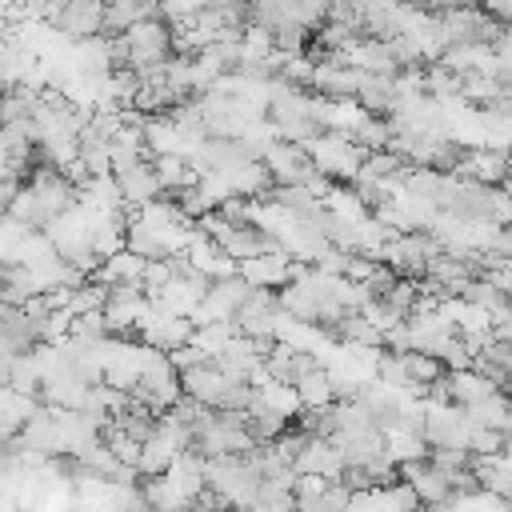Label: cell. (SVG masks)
Instances as JSON below:
<instances>
[{"label":"cell","mask_w":512,"mask_h":512,"mask_svg":"<svg viewBox=\"0 0 512 512\" xmlns=\"http://www.w3.org/2000/svg\"><path fill=\"white\" fill-rule=\"evenodd\" d=\"M140 404H148L152 412H164V408H172L176 400H180V372L172 368V360H168V352H160V348H148V360H144V368H140V380L128 388Z\"/></svg>","instance_id":"obj_1"},{"label":"cell","mask_w":512,"mask_h":512,"mask_svg":"<svg viewBox=\"0 0 512 512\" xmlns=\"http://www.w3.org/2000/svg\"><path fill=\"white\" fill-rule=\"evenodd\" d=\"M124 40H128V64L132 68L164 64L172 56V24L164 16H144V20L128 24Z\"/></svg>","instance_id":"obj_2"},{"label":"cell","mask_w":512,"mask_h":512,"mask_svg":"<svg viewBox=\"0 0 512 512\" xmlns=\"http://www.w3.org/2000/svg\"><path fill=\"white\" fill-rule=\"evenodd\" d=\"M144 308H148V296H144L140 280H112L108 296L100 304L112 336H136V320L144 316Z\"/></svg>","instance_id":"obj_3"},{"label":"cell","mask_w":512,"mask_h":512,"mask_svg":"<svg viewBox=\"0 0 512 512\" xmlns=\"http://www.w3.org/2000/svg\"><path fill=\"white\" fill-rule=\"evenodd\" d=\"M260 160H264V168L272 172L276 184H304V180L316 172L308 148L296 144V140H284V136H272V140L264 144Z\"/></svg>","instance_id":"obj_4"},{"label":"cell","mask_w":512,"mask_h":512,"mask_svg":"<svg viewBox=\"0 0 512 512\" xmlns=\"http://www.w3.org/2000/svg\"><path fill=\"white\" fill-rule=\"evenodd\" d=\"M396 472H400V480L416 492L420 504H428V508H448V500H452V484H448V476H444L428 456L400 460Z\"/></svg>","instance_id":"obj_5"},{"label":"cell","mask_w":512,"mask_h":512,"mask_svg":"<svg viewBox=\"0 0 512 512\" xmlns=\"http://www.w3.org/2000/svg\"><path fill=\"white\" fill-rule=\"evenodd\" d=\"M356 84H360V68L348 64L340 52L332 56H320L316 68H312V92L324 96V100H356Z\"/></svg>","instance_id":"obj_6"},{"label":"cell","mask_w":512,"mask_h":512,"mask_svg":"<svg viewBox=\"0 0 512 512\" xmlns=\"http://www.w3.org/2000/svg\"><path fill=\"white\" fill-rule=\"evenodd\" d=\"M460 180H480V184H500L508 176V148H496V144H472L460 152L456 168H452Z\"/></svg>","instance_id":"obj_7"},{"label":"cell","mask_w":512,"mask_h":512,"mask_svg":"<svg viewBox=\"0 0 512 512\" xmlns=\"http://www.w3.org/2000/svg\"><path fill=\"white\" fill-rule=\"evenodd\" d=\"M64 40H84L104 32V0H64L60 12L48 20Z\"/></svg>","instance_id":"obj_8"},{"label":"cell","mask_w":512,"mask_h":512,"mask_svg":"<svg viewBox=\"0 0 512 512\" xmlns=\"http://www.w3.org/2000/svg\"><path fill=\"white\" fill-rule=\"evenodd\" d=\"M236 272L252 284V288H280L292 280V256L284 248L276 252H260V256H248V260H236Z\"/></svg>","instance_id":"obj_9"},{"label":"cell","mask_w":512,"mask_h":512,"mask_svg":"<svg viewBox=\"0 0 512 512\" xmlns=\"http://www.w3.org/2000/svg\"><path fill=\"white\" fill-rule=\"evenodd\" d=\"M116 184H120L124 208H140V204H148V200H156V196L164 192V184H160V176H156V168H152V156L128 164V168L116 176Z\"/></svg>","instance_id":"obj_10"},{"label":"cell","mask_w":512,"mask_h":512,"mask_svg":"<svg viewBox=\"0 0 512 512\" xmlns=\"http://www.w3.org/2000/svg\"><path fill=\"white\" fill-rule=\"evenodd\" d=\"M224 384H228V376H224V368H220L216 360H204V364H192V368L180 372L184 396H192V400H200V404H208V408L220 404Z\"/></svg>","instance_id":"obj_11"},{"label":"cell","mask_w":512,"mask_h":512,"mask_svg":"<svg viewBox=\"0 0 512 512\" xmlns=\"http://www.w3.org/2000/svg\"><path fill=\"white\" fill-rule=\"evenodd\" d=\"M292 468H296V472L340 476V468H344V456H340V448H336V440H332V436H308V444L296 452Z\"/></svg>","instance_id":"obj_12"},{"label":"cell","mask_w":512,"mask_h":512,"mask_svg":"<svg viewBox=\"0 0 512 512\" xmlns=\"http://www.w3.org/2000/svg\"><path fill=\"white\" fill-rule=\"evenodd\" d=\"M396 76V72H392ZM388 72H360V84H356V104L368 112V116H388L392 112V100H396V80Z\"/></svg>","instance_id":"obj_13"},{"label":"cell","mask_w":512,"mask_h":512,"mask_svg":"<svg viewBox=\"0 0 512 512\" xmlns=\"http://www.w3.org/2000/svg\"><path fill=\"white\" fill-rule=\"evenodd\" d=\"M464 412L472 416V424H484V428H496V432H512V396L504 388H492L488 396H480Z\"/></svg>","instance_id":"obj_14"},{"label":"cell","mask_w":512,"mask_h":512,"mask_svg":"<svg viewBox=\"0 0 512 512\" xmlns=\"http://www.w3.org/2000/svg\"><path fill=\"white\" fill-rule=\"evenodd\" d=\"M444 384H448V400H452V404H464V408L476 404L480 396H488V392L496 388V384H492L488 376H480L472 364H468V368H448V372H444Z\"/></svg>","instance_id":"obj_15"},{"label":"cell","mask_w":512,"mask_h":512,"mask_svg":"<svg viewBox=\"0 0 512 512\" xmlns=\"http://www.w3.org/2000/svg\"><path fill=\"white\" fill-rule=\"evenodd\" d=\"M152 168H156L164 192H172V188H188V184L200 180L196 164H192L184 152H156V156H152Z\"/></svg>","instance_id":"obj_16"},{"label":"cell","mask_w":512,"mask_h":512,"mask_svg":"<svg viewBox=\"0 0 512 512\" xmlns=\"http://www.w3.org/2000/svg\"><path fill=\"white\" fill-rule=\"evenodd\" d=\"M244 424H248V432H252L260 444H268V440H276L292 420H288L284 412H276L272 404H264L260 396H252V404L244 408Z\"/></svg>","instance_id":"obj_17"},{"label":"cell","mask_w":512,"mask_h":512,"mask_svg":"<svg viewBox=\"0 0 512 512\" xmlns=\"http://www.w3.org/2000/svg\"><path fill=\"white\" fill-rule=\"evenodd\" d=\"M144 260H148V256H140V252H132L128 244H120L116 252H108V256L100 260V268H96L92 276H100L104 284H112V280H140Z\"/></svg>","instance_id":"obj_18"},{"label":"cell","mask_w":512,"mask_h":512,"mask_svg":"<svg viewBox=\"0 0 512 512\" xmlns=\"http://www.w3.org/2000/svg\"><path fill=\"white\" fill-rule=\"evenodd\" d=\"M8 216H16L20 224H28V228H44L52 216L44 212V204H40V196L32 192V184H20L16 192H12V200H8Z\"/></svg>","instance_id":"obj_19"},{"label":"cell","mask_w":512,"mask_h":512,"mask_svg":"<svg viewBox=\"0 0 512 512\" xmlns=\"http://www.w3.org/2000/svg\"><path fill=\"white\" fill-rule=\"evenodd\" d=\"M296 392H300V404L304 408H320V404H332V376L324 364H316L312 372H304L296 380Z\"/></svg>","instance_id":"obj_20"},{"label":"cell","mask_w":512,"mask_h":512,"mask_svg":"<svg viewBox=\"0 0 512 512\" xmlns=\"http://www.w3.org/2000/svg\"><path fill=\"white\" fill-rule=\"evenodd\" d=\"M172 456H176V448L172 444H164L156 432L140 444V460H136V472L140 476H164L168 472V464H172Z\"/></svg>","instance_id":"obj_21"},{"label":"cell","mask_w":512,"mask_h":512,"mask_svg":"<svg viewBox=\"0 0 512 512\" xmlns=\"http://www.w3.org/2000/svg\"><path fill=\"white\" fill-rule=\"evenodd\" d=\"M348 136H352L364 152H380V148H388V140H392V120H388V116H364Z\"/></svg>","instance_id":"obj_22"},{"label":"cell","mask_w":512,"mask_h":512,"mask_svg":"<svg viewBox=\"0 0 512 512\" xmlns=\"http://www.w3.org/2000/svg\"><path fill=\"white\" fill-rule=\"evenodd\" d=\"M232 336H236V320H204V324L192 328V344H200L212 360H216V352H220Z\"/></svg>","instance_id":"obj_23"},{"label":"cell","mask_w":512,"mask_h":512,"mask_svg":"<svg viewBox=\"0 0 512 512\" xmlns=\"http://www.w3.org/2000/svg\"><path fill=\"white\" fill-rule=\"evenodd\" d=\"M296 428H304L308 436H332V432H336V404L300 408V412H296Z\"/></svg>","instance_id":"obj_24"},{"label":"cell","mask_w":512,"mask_h":512,"mask_svg":"<svg viewBox=\"0 0 512 512\" xmlns=\"http://www.w3.org/2000/svg\"><path fill=\"white\" fill-rule=\"evenodd\" d=\"M468 452H472V456H500V452H504V432L484 428V424H472V432H468Z\"/></svg>","instance_id":"obj_25"},{"label":"cell","mask_w":512,"mask_h":512,"mask_svg":"<svg viewBox=\"0 0 512 512\" xmlns=\"http://www.w3.org/2000/svg\"><path fill=\"white\" fill-rule=\"evenodd\" d=\"M216 212H220L228 224H252V196L228 192L224 200H216Z\"/></svg>","instance_id":"obj_26"},{"label":"cell","mask_w":512,"mask_h":512,"mask_svg":"<svg viewBox=\"0 0 512 512\" xmlns=\"http://www.w3.org/2000/svg\"><path fill=\"white\" fill-rule=\"evenodd\" d=\"M488 16H496L500 24H512V0H480Z\"/></svg>","instance_id":"obj_27"}]
</instances>
